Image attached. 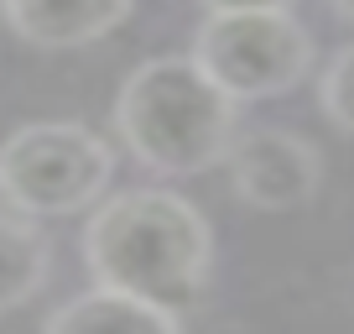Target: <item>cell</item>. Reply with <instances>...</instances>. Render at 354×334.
Wrapping results in <instances>:
<instances>
[{"mask_svg":"<svg viewBox=\"0 0 354 334\" xmlns=\"http://www.w3.org/2000/svg\"><path fill=\"white\" fill-rule=\"evenodd\" d=\"M84 261L94 282L156 308H188L214 267V230L183 193L131 188L94 204L84 230Z\"/></svg>","mask_w":354,"mask_h":334,"instance_id":"cell-1","label":"cell"},{"mask_svg":"<svg viewBox=\"0 0 354 334\" xmlns=\"http://www.w3.org/2000/svg\"><path fill=\"white\" fill-rule=\"evenodd\" d=\"M240 105L188 58H151L120 84L115 131L131 157L162 178H188L224 162L240 131Z\"/></svg>","mask_w":354,"mask_h":334,"instance_id":"cell-2","label":"cell"},{"mask_svg":"<svg viewBox=\"0 0 354 334\" xmlns=\"http://www.w3.org/2000/svg\"><path fill=\"white\" fill-rule=\"evenodd\" d=\"M115 152L78 121H32L0 141V204L26 220L84 214L110 193Z\"/></svg>","mask_w":354,"mask_h":334,"instance_id":"cell-3","label":"cell"},{"mask_svg":"<svg viewBox=\"0 0 354 334\" xmlns=\"http://www.w3.org/2000/svg\"><path fill=\"white\" fill-rule=\"evenodd\" d=\"M193 63L234 105L277 100L313 73V37L292 11H209L193 37Z\"/></svg>","mask_w":354,"mask_h":334,"instance_id":"cell-4","label":"cell"},{"mask_svg":"<svg viewBox=\"0 0 354 334\" xmlns=\"http://www.w3.org/2000/svg\"><path fill=\"white\" fill-rule=\"evenodd\" d=\"M224 162H230V188L261 214L302 209L323 183L318 146H313L308 136H297V131H277V125L234 136Z\"/></svg>","mask_w":354,"mask_h":334,"instance_id":"cell-5","label":"cell"},{"mask_svg":"<svg viewBox=\"0 0 354 334\" xmlns=\"http://www.w3.org/2000/svg\"><path fill=\"white\" fill-rule=\"evenodd\" d=\"M6 26L42 53L88 47L131 16V0H0Z\"/></svg>","mask_w":354,"mask_h":334,"instance_id":"cell-6","label":"cell"},{"mask_svg":"<svg viewBox=\"0 0 354 334\" xmlns=\"http://www.w3.org/2000/svg\"><path fill=\"white\" fill-rule=\"evenodd\" d=\"M42 334H183L172 308H156L146 298H131V292H78L63 308L47 319Z\"/></svg>","mask_w":354,"mask_h":334,"instance_id":"cell-7","label":"cell"},{"mask_svg":"<svg viewBox=\"0 0 354 334\" xmlns=\"http://www.w3.org/2000/svg\"><path fill=\"white\" fill-rule=\"evenodd\" d=\"M47 267H53L47 235L26 214L0 209V313L32 303L47 282Z\"/></svg>","mask_w":354,"mask_h":334,"instance_id":"cell-8","label":"cell"},{"mask_svg":"<svg viewBox=\"0 0 354 334\" xmlns=\"http://www.w3.org/2000/svg\"><path fill=\"white\" fill-rule=\"evenodd\" d=\"M318 105H323V115H328L339 131L354 136V42L339 47V53H333V63L323 68V78H318Z\"/></svg>","mask_w":354,"mask_h":334,"instance_id":"cell-9","label":"cell"},{"mask_svg":"<svg viewBox=\"0 0 354 334\" xmlns=\"http://www.w3.org/2000/svg\"><path fill=\"white\" fill-rule=\"evenodd\" d=\"M203 11H287L292 0H198Z\"/></svg>","mask_w":354,"mask_h":334,"instance_id":"cell-10","label":"cell"},{"mask_svg":"<svg viewBox=\"0 0 354 334\" xmlns=\"http://www.w3.org/2000/svg\"><path fill=\"white\" fill-rule=\"evenodd\" d=\"M333 6H339V16H349V21H354V0H333Z\"/></svg>","mask_w":354,"mask_h":334,"instance_id":"cell-11","label":"cell"}]
</instances>
